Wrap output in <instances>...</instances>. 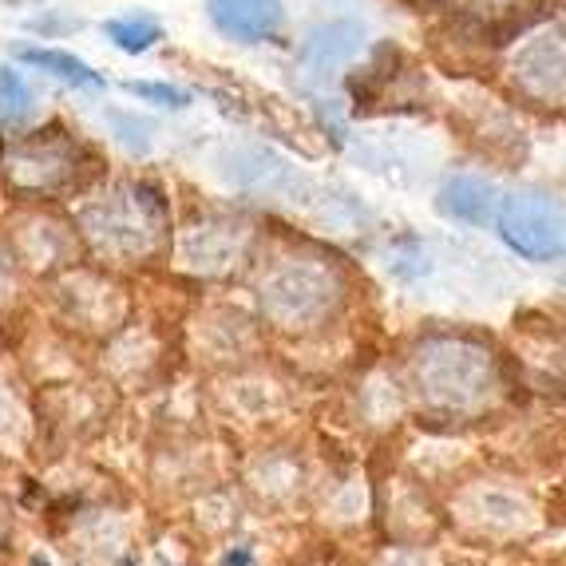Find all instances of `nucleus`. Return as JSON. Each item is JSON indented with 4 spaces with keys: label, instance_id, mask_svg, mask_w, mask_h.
<instances>
[{
    "label": "nucleus",
    "instance_id": "obj_1",
    "mask_svg": "<svg viewBox=\"0 0 566 566\" xmlns=\"http://www.w3.org/2000/svg\"><path fill=\"white\" fill-rule=\"evenodd\" d=\"M500 234L520 254L547 262L563 254V210L543 195H511L500 207Z\"/></svg>",
    "mask_w": 566,
    "mask_h": 566
},
{
    "label": "nucleus",
    "instance_id": "obj_2",
    "mask_svg": "<svg viewBox=\"0 0 566 566\" xmlns=\"http://www.w3.org/2000/svg\"><path fill=\"white\" fill-rule=\"evenodd\" d=\"M511 76L535 104H558L563 99V29L527 40L511 60Z\"/></svg>",
    "mask_w": 566,
    "mask_h": 566
},
{
    "label": "nucleus",
    "instance_id": "obj_3",
    "mask_svg": "<svg viewBox=\"0 0 566 566\" xmlns=\"http://www.w3.org/2000/svg\"><path fill=\"white\" fill-rule=\"evenodd\" d=\"M207 9L214 29L238 44H265L285 24L282 0H207Z\"/></svg>",
    "mask_w": 566,
    "mask_h": 566
},
{
    "label": "nucleus",
    "instance_id": "obj_4",
    "mask_svg": "<svg viewBox=\"0 0 566 566\" xmlns=\"http://www.w3.org/2000/svg\"><path fill=\"white\" fill-rule=\"evenodd\" d=\"M76 167V147L67 139H56V135H40L32 143H20L9 159L12 175H24V170H40L36 187H56L72 175Z\"/></svg>",
    "mask_w": 566,
    "mask_h": 566
},
{
    "label": "nucleus",
    "instance_id": "obj_5",
    "mask_svg": "<svg viewBox=\"0 0 566 566\" xmlns=\"http://www.w3.org/2000/svg\"><path fill=\"white\" fill-rule=\"evenodd\" d=\"M440 210L455 222H472V227H488L495 218V187L475 175H455L440 190Z\"/></svg>",
    "mask_w": 566,
    "mask_h": 566
},
{
    "label": "nucleus",
    "instance_id": "obj_6",
    "mask_svg": "<svg viewBox=\"0 0 566 566\" xmlns=\"http://www.w3.org/2000/svg\"><path fill=\"white\" fill-rule=\"evenodd\" d=\"M360 40H365V32H360L357 24H349V20L329 24V29H317L310 40H305L302 64L310 67L313 76H325L329 67H337V64H345V60L357 56Z\"/></svg>",
    "mask_w": 566,
    "mask_h": 566
},
{
    "label": "nucleus",
    "instance_id": "obj_7",
    "mask_svg": "<svg viewBox=\"0 0 566 566\" xmlns=\"http://www.w3.org/2000/svg\"><path fill=\"white\" fill-rule=\"evenodd\" d=\"M20 60L48 76L64 80V84H76V87H104V76L92 72L84 60H76L72 52H56V48H20Z\"/></svg>",
    "mask_w": 566,
    "mask_h": 566
},
{
    "label": "nucleus",
    "instance_id": "obj_8",
    "mask_svg": "<svg viewBox=\"0 0 566 566\" xmlns=\"http://www.w3.org/2000/svg\"><path fill=\"white\" fill-rule=\"evenodd\" d=\"M32 115H36V95H32L29 80L12 67H0V119L9 127H24Z\"/></svg>",
    "mask_w": 566,
    "mask_h": 566
},
{
    "label": "nucleus",
    "instance_id": "obj_9",
    "mask_svg": "<svg viewBox=\"0 0 566 566\" xmlns=\"http://www.w3.org/2000/svg\"><path fill=\"white\" fill-rule=\"evenodd\" d=\"M104 32H107V40H112L115 48L132 52V56L147 52V48H151L155 40L163 36V29L155 24L151 17H119V20H107Z\"/></svg>",
    "mask_w": 566,
    "mask_h": 566
},
{
    "label": "nucleus",
    "instance_id": "obj_10",
    "mask_svg": "<svg viewBox=\"0 0 566 566\" xmlns=\"http://www.w3.org/2000/svg\"><path fill=\"white\" fill-rule=\"evenodd\" d=\"M127 92L147 99V104H159V107H187L190 95L182 87H170V84H151V80H127Z\"/></svg>",
    "mask_w": 566,
    "mask_h": 566
},
{
    "label": "nucleus",
    "instance_id": "obj_11",
    "mask_svg": "<svg viewBox=\"0 0 566 566\" xmlns=\"http://www.w3.org/2000/svg\"><path fill=\"white\" fill-rule=\"evenodd\" d=\"M112 123H119V127H123L119 139L127 143L132 151H147V147H151V139H147V123H135V119H127V115H119V112H112Z\"/></svg>",
    "mask_w": 566,
    "mask_h": 566
},
{
    "label": "nucleus",
    "instance_id": "obj_12",
    "mask_svg": "<svg viewBox=\"0 0 566 566\" xmlns=\"http://www.w3.org/2000/svg\"><path fill=\"white\" fill-rule=\"evenodd\" d=\"M222 566H254V555H250L245 547H234L227 558H222Z\"/></svg>",
    "mask_w": 566,
    "mask_h": 566
},
{
    "label": "nucleus",
    "instance_id": "obj_13",
    "mask_svg": "<svg viewBox=\"0 0 566 566\" xmlns=\"http://www.w3.org/2000/svg\"><path fill=\"white\" fill-rule=\"evenodd\" d=\"M32 566H48V563H44V558H32Z\"/></svg>",
    "mask_w": 566,
    "mask_h": 566
},
{
    "label": "nucleus",
    "instance_id": "obj_14",
    "mask_svg": "<svg viewBox=\"0 0 566 566\" xmlns=\"http://www.w3.org/2000/svg\"><path fill=\"white\" fill-rule=\"evenodd\" d=\"M119 566H135V563H132V558H123V563H119Z\"/></svg>",
    "mask_w": 566,
    "mask_h": 566
}]
</instances>
